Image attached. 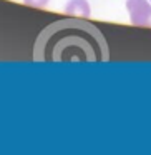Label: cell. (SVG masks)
Masks as SVG:
<instances>
[{"mask_svg":"<svg viewBox=\"0 0 151 155\" xmlns=\"http://www.w3.org/2000/svg\"><path fill=\"white\" fill-rule=\"evenodd\" d=\"M149 2H151V0H149Z\"/></svg>","mask_w":151,"mask_h":155,"instance_id":"5b68a950","label":"cell"},{"mask_svg":"<svg viewBox=\"0 0 151 155\" xmlns=\"http://www.w3.org/2000/svg\"><path fill=\"white\" fill-rule=\"evenodd\" d=\"M37 62H108L110 48L100 28L73 18L58 20L40 32L33 47Z\"/></svg>","mask_w":151,"mask_h":155,"instance_id":"6da1fadb","label":"cell"},{"mask_svg":"<svg viewBox=\"0 0 151 155\" xmlns=\"http://www.w3.org/2000/svg\"><path fill=\"white\" fill-rule=\"evenodd\" d=\"M24 2L30 7H45V5H48L50 0H24Z\"/></svg>","mask_w":151,"mask_h":155,"instance_id":"277c9868","label":"cell"},{"mask_svg":"<svg viewBox=\"0 0 151 155\" xmlns=\"http://www.w3.org/2000/svg\"><path fill=\"white\" fill-rule=\"evenodd\" d=\"M130 22L136 27H151V2L149 0H126Z\"/></svg>","mask_w":151,"mask_h":155,"instance_id":"7a4b0ae2","label":"cell"},{"mask_svg":"<svg viewBox=\"0 0 151 155\" xmlns=\"http://www.w3.org/2000/svg\"><path fill=\"white\" fill-rule=\"evenodd\" d=\"M65 12L80 18H88L91 15V7L88 0H68L65 4Z\"/></svg>","mask_w":151,"mask_h":155,"instance_id":"3957f363","label":"cell"}]
</instances>
